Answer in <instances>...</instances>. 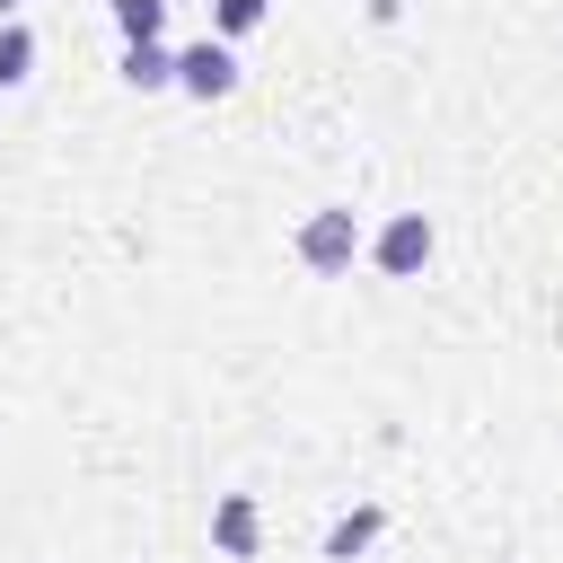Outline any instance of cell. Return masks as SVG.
<instances>
[{
	"mask_svg": "<svg viewBox=\"0 0 563 563\" xmlns=\"http://www.w3.org/2000/svg\"><path fill=\"white\" fill-rule=\"evenodd\" d=\"M106 18H114V35H123V44L167 35V0H106Z\"/></svg>",
	"mask_w": 563,
	"mask_h": 563,
	"instance_id": "obj_8",
	"label": "cell"
},
{
	"mask_svg": "<svg viewBox=\"0 0 563 563\" xmlns=\"http://www.w3.org/2000/svg\"><path fill=\"white\" fill-rule=\"evenodd\" d=\"M378 528H387V510H378V501H361L352 519H334V528H325V563H352V554H361Z\"/></svg>",
	"mask_w": 563,
	"mask_h": 563,
	"instance_id": "obj_6",
	"label": "cell"
},
{
	"mask_svg": "<svg viewBox=\"0 0 563 563\" xmlns=\"http://www.w3.org/2000/svg\"><path fill=\"white\" fill-rule=\"evenodd\" d=\"M176 88H185V97H202V106H220V97L238 88V53H229L220 35L185 44V53H176Z\"/></svg>",
	"mask_w": 563,
	"mask_h": 563,
	"instance_id": "obj_3",
	"label": "cell"
},
{
	"mask_svg": "<svg viewBox=\"0 0 563 563\" xmlns=\"http://www.w3.org/2000/svg\"><path fill=\"white\" fill-rule=\"evenodd\" d=\"M361 246H369V229H361L352 202H317V211L299 220V238H290V255H299L308 273H352Z\"/></svg>",
	"mask_w": 563,
	"mask_h": 563,
	"instance_id": "obj_1",
	"label": "cell"
},
{
	"mask_svg": "<svg viewBox=\"0 0 563 563\" xmlns=\"http://www.w3.org/2000/svg\"><path fill=\"white\" fill-rule=\"evenodd\" d=\"M431 246H440V229H431V211H387L378 229H369V264L387 273V282H413L422 264H431Z\"/></svg>",
	"mask_w": 563,
	"mask_h": 563,
	"instance_id": "obj_2",
	"label": "cell"
},
{
	"mask_svg": "<svg viewBox=\"0 0 563 563\" xmlns=\"http://www.w3.org/2000/svg\"><path fill=\"white\" fill-rule=\"evenodd\" d=\"M123 88H176V53L150 35V44H123Z\"/></svg>",
	"mask_w": 563,
	"mask_h": 563,
	"instance_id": "obj_5",
	"label": "cell"
},
{
	"mask_svg": "<svg viewBox=\"0 0 563 563\" xmlns=\"http://www.w3.org/2000/svg\"><path fill=\"white\" fill-rule=\"evenodd\" d=\"M18 9H26V0H0V18H18Z\"/></svg>",
	"mask_w": 563,
	"mask_h": 563,
	"instance_id": "obj_10",
	"label": "cell"
},
{
	"mask_svg": "<svg viewBox=\"0 0 563 563\" xmlns=\"http://www.w3.org/2000/svg\"><path fill=\"white\" fill-rule=\"evenodd\" d=\"M26 79H35V35H26V18H0V97Z\"/></svg>",
	"mask_w": 563,
	"mask_h": 563,
	"instance_id": "obj_7",
	"label": "cell"
},
{
	"mask_svg": "<svg viewBox=\"0 0 563 563\" xmlns=\"http://www.w3.org/2000/svg\"><path fill=\"white\" fill-rule=\"evenodd\" d=\"M211 545H220L229 563H255V545H264V510H255V493H220V501H211Z\"/></svg>",
	"mask_w": 563,
	"mask_h": 563,
	"instance_id": "obj_4",
	"label": "cell"
},
{
	"mask_svg": "<svg viewBox=\"0 0 563 563\" xmlns=\"http://www.w3.org/2000/svg\"><path fill=\"white\" fill-rule=\"evenodd\" d=\"M264 18H273V0H211V35H220V44H238V35H255Z\"/></svg>",
	"mask_w": 563,
	"mask_h": 563,
	"instance_id": "obj_9",
	"label": "cell"
}]
</instances>
